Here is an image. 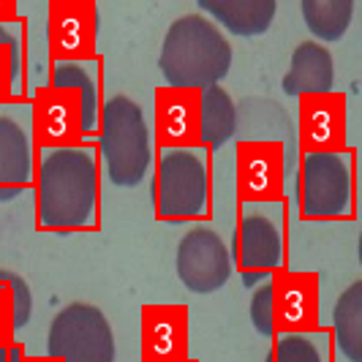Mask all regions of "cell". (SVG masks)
<instances>
[{
	"mask_svg": "<svg viewBox=\"0 0 362 362\" xmlns=\"http://www.w3.org/2000/svg\"><path fill=\"white\" fill-rule=\"evenodd\" d=\"M98 6L93 0L49 3V49L52 63H95Z\"/></svg>",
	"mask_w": 362,
	"mask_h": 362,
	"instance_id": "11",
	"label": "cell"
},
{
	"mask_svg": "<svg viewBox=\"0 0 362 362\" xmlns=\"http://www.w3.org/2000/svg\"><path fill=\"white\" fill-rule=\"evenodd\" d=\"M297 147L303 156L346 150V95H300L297 98Z\"/></svg>",
	"mask_w": 362,
	"mask_h": 362,
	"instance_id": "13",
	"label": "cell"
},
{
	"mask_svg": "<svg viewBox=\"0 0 362 362\" xmlns=\"http://www.w3.org/2000/svg\"><path fill=\"white\" fill-rule=\"evenodd\" d=\"M33 136L14 115L0 112V202L17 199L33 185Z\"/></svg>",
	"mask_w": 362,
	"mask_h": 362,
	"instance_id": "16",
	"label": "cell"
},
{
	"mask_svg": "<svg viewBox=\"0 0 362 362\" xmlns=\"http://www.w3.org/2000/svg\"><path fill=\"white\" fill-rule=\"evenodd\" d=\"M281 88L286 95H325L335 88V60L332 52L319 41H300L291 52L289 71Z\"/></svg>",
	"mask_w": 362,
	"mask_h": 362,
	"instance_id": "17",
	"label": "cell"
},
{
	"mask_svg": "<svg viewBox=\"0 0 362 362\" xmlns=\"http://www.w3.org/2000/svg\"><path fill=\"white\" fill-rule=\"evenodd\" d=\"M22 362H60V360H54V357H49V354H36V357H28V354H25V360Z\"/></svg>",
	"mask_w": 362,
	"mask_h": 362,
	"instance_id": "30",
	"label": "cell"
},
{
	"mask_svg": "<svg viewBox=\"0 0 362 362\" xmlns=\"http://www.w3.org/2000/svg\"><path fill=\"white\" fill-rule=\"evenodd\" d=\"M14 19H17V3H11V0H0V25L14 22Z\"/></svg>",
	"mask_w": 362,
	"mask_h": 362,
	"instance_id": "29",
	"label": "cell"
},
{
	"mask_svg": "<svg viewBox=\"0 0 362 362\" xmlns=\"http://www.w3.org/2000/svg\"><path fill=\"white\" fill-rule=\"evenodd\" d=\"M33 145L38 150L82 145V101L69 85H44L33 98Z\"/></svg>",
	"mask_w": 362,
	"mask_h": 362,
	"instance_id": "10",
	"label": "cell"
},
{
	"mask_svg": "<svg viewBox=\"0 0 362 362\" xmlns=\"http://www.w3.org/2000/svg\"><path fill=\"white\" fill-rule=\"evenodd\" d=\"M322 289L319 275L303 270H278L272 275V319L278 332L319 329Z\"/></svg>",
	"mask_w": 362,
	"mask_h": 362,
	"instance_id": "12",
	"label": "cell"
},
{
	"mask_svg": "<svg viewBox=\"0 0 362 362\" xmlns=\"http://www.w3.org/2000/svg\"><path fill=\"white\" fill-rule=\"evenodd\" d=\"M101 156L109 180L117 188H136L153 163V131L145 109L131 95H112L101 109Z\"/></svg>",
	"mask_w": 362,
	"mask_h": 362,
	"instance_id": "3",
	"label": "cell"
},
{
	"mask_svg": "<svg viewBox=\"0 0 362 362\" xmlns=\"http://www.w3.org/2000/svg\"><path fill=\"white\" fill-rule=\"evenodd\" d=\"M0 286L11 291V303H14V329L28 327L30 316H33V291L28 286V281L14 270H3L0 267Z\"/></svg>",
	"mask_w": 362,
	"mask_h": 362,
	"instance_id": "25",
	"label": "cell"
},
{
	"mask_svg": "<svg viewBox=\"0 0 362 362\" xmlns=\"http://www.w3.org/2000/svg\"><path fill=\"white\" fill-rule=\"evenodd\" d=\"M22 93V44L19 36L0 25V104H11Z\"/></svg>",
	"mask_w": 362,
	"mask_h": 362,
	"instance_id": "23",
	"label": "cell"
},
{
	"mask_svg": "<svg viewBox=\"0 0 362 362\" xmlns=\"http://www.w3.org/2000/svg\"><path fill=\"white\" fill-rule=\"evenodd\" d=\"M199 14H210L232 36L254 38L267 33L278 14L275 0H199Z\"/></svg>",
	"mask_w": 362,
	"mask_h": 362,
	"instance_id": "18",
	"label": "cell"
},
{
	"mask_svg": "<svg viewBox=\"0 0 362 362\" xmlns=\"http://www.w3.org/2000/svg\"><path fill=\"white\" fill-rule=\"evenodd\" d=\"M191 313L185 305L142 308V357L145 362H188Z\"/></svg>",
	"mask_w": 362,
	"mask_h": 362,
	"instance_id": "14",
	"label": "cell"
},
{
	"mask_svg": "<svg viewBox=\"0 0 362 362\" xmlns=\"http://www.w3.org/2000/svg\"><path fill=\"white\" fill-rule=\"evenodd\" d=\"M300 213L305 221L349 218L354 213V169L349 150L303 156Z\"/></svg>",
	"mask_w": 362,
	"mask_h": 362,
	"instance_id": "5",
	"label": "cell"
},
{
	"mask_svg": "<svg viewBox=\"0 0 362 362\" xmlns=\"http://www.w3.org/2000/svg\"><path fill=\"white\" fill-rule=\"evenodd\" d=\"M38 226L47 232L93 229L98 218V161L88 145L41 150L36 172Z\"/></svg>",
	"mask_w": 362,
	"mask_h": 362,
	"instance_id": "1",
	"label": "cell"
},
{
	"mask_svg": "<svg viewBox=\"0 0 362 362\" xmlns=\"http://www.w3.org/2000/svg\"><path fill=\"white\" fill-rule=\"evenodd\" d=\"M248 316H251V325H254V329L259 335L275 338V319H272V275L267 281H262V284L251 291Z\"/></svg>",
	"mask_w": 362,
	"mask_h": 362,
	"instance_id": "26",
	"label": "cell"
},
{
	"mask_svg": "<svg viewBox=\"0 0 362 362\" xmlns=\"http://www.w3.org/2000/svg\"><path fill=\"white\" fill-rule=\"evenodd\" d=\"M156 145L161 150L172 147H202L199 142V93L158 88L156 90Z\"/></svg>",
	"mask_w": 362,
	"mask_h": 362,
	"instance_id": "15",
	"label": "cell"
},
{
	"mask_svg": "<svg viewBox=\"0 0 362 362\" xmlns=\"http://www.w3.org/2000/svg\"><path fill=\"white\" fill-rule=\"evenodd\" d=\"M284 259L286 237L281 218L272 216L264 204H243L235 245V262L243 284L254 289V284H262L278 270H284Z\"/></svg>",
	"mask_w": 362,
	"mask_h": 362,
	"instance_id": "7",
	"label": "cell"
},
{
	"mask_svg": "<svg viewBox=\"0 0 362 362\" xmlns=\"http://www.w3.org/2000/svg\"><path fill=\"white\" fill-rule=\"evenodd\" d=\"M95 63H52V85H69L82 101V136L88 139L101 123V98H98V74Z\"/></svg>",
	"mask_w": 362,
	"mask_h": 362,
	"instance_id": "20",
	"label": "cell"
},
{
	"mask_svg": "<svg viewBox=\"0 0 362 362\" xmlns=\"http://www.w3.org/2000/svg\"><path fill=\"white\" fill-rule=\"evenodd\" d=\"M332 335L349 362H362V281L349 284L332 308Z\"/></svg>",
	"mask_w": 362,
	"mask_h": 362,
	"instance_id": "21",
	"label": "cell"
},
{
	"mask_svg": "<svg viewBox=\"0 0 362 362\" xmlns=\"http://www.w3.org/2000/svg\"><path fill=\"white\" fill-rule=\"evenodd\" d=\"M303 22L313 41H341L354 19V0H303L300 3Z\"/></svg>",
	"mask_w": 362,
	"mask_h": 362,
	"instance_id": "22",
	"label": "cell"
},
{
	"mask_svg": "<svg viewBox=\"0 0 362 362\" xmlns=\"http://www.w3.org/2000/svg\"><path fill=\"white\" fill-rule=\"evenodd\" d=\"M237 134V104L221 85L199 90V142L207 153L221 150Z\"/></svg>",
	"mask_w": 362,
	"mask_h": 362,
	"instance_id": "19",
	"label": "cell"
},
{
	"mask_svg": "<svg viewBox=\"0 0 362 362\" xmlns=\"http://www.w3.org/2000/svg\"><path fill=\"white\" fill-rule=\"evenodd\" d=\"M25 360V346L22 344H6L0 346V362H22Z\"/></svg>",
	"mask_w": 362,
	"mask_h": 362,
	"instance_id": "28",
	"label": "cell"
},
{
	"mask_svg": "<svg viewBox=\"0 0 362 362\" xmlns=\"http://www.w3.org/2000/svg\"><path fill=\"white\" fill-rule=\"evenodd\" d=\"M235 49L226 33L213 19L194 11L177 17L158 52V71L166 88L177 90H204L221 85V79L232 71Z\"/></svg>",
	"mask_w": 362,
	"mask_h": 362,
	"instance_id": "2",
	"label": "cell"
},
{
	"mask_svg": "<svg viewBox=\"0 0 362 362\" xmlns=\"http://www.w3.org/2000/svg\"><path fill=\"white\" fill-rule=\"evenodd\" d=\"M267 362H327L322 335L316 338L313 332H278Z\"/></svg>",
	"mask_w": 362,
	"mask_h": 362,
	"instance_id": "24",
	"label": "cell"
},
{
	"mask_svg": "<svg viewBox=\"0 0 362 362\" xmlns=\"http://www.w3.org/2000/svg\"><path fill=\"white\" fill-rule=\"evenodd\" d=\"M210 161L204 147L161 150L156 161V216L158 221H202L210 216Z\"/></svg>",
	"mask_w": 362,
	"mask_h": 362,
	"instance_id": "4",
	"label": "cell"
},
{
	"mask_svg": "<svg viewBox=\"0 0 362 362\" xmlns=\"http://www.w3.org/2000/svg\"><path fill=\"white\" fill-rule=\"evenodd\" d=\"M237 197L243 204H270L286 191V153L281 142L245 139L235 150Z\"/></svg>",
	"mask_w": 362,
	"mask_h": 362,
	"instance_id": "8",
	"label": "cell"
},
{
	"mask_svg": "<svg viewBox=\"0 0 362 362\" xmlns=\"http://www.w3.org/2000/svg\"><path fill=\"white\" fill-rule=\"evenodd\" d=\"M175 270L188 291L213 294L223 289L232 275V254L216 229L197 226L180 237L177 254H175Z\"/></svg>",
	"mask_w": 362,
	"mask_h": 362,
	"instance_id": "9",
	"label": "cell"
},
{
	"mask_svg": "<svg viewBox=\"0 0 362 362\" xmlns=\"http://www.w3.org/2000/svg\"><path fill=\"white\" fill-rule=\"evenodd\" d=\"M14 303H11V291L0 286V346L14 344Z\"/></svg>",
	"mask_w": 362,
	"mask_h": 362,
	"instance_id": "27",
	"label": "cell"
},
{
	"mask_svg": "<svg viewBox=\"0 0 362 362\" xmlns=\"http://www.w3.org/2000/svg\"><path fill=\"white\" fill-rule=\"evenodd\" d=\"M188 362H191V360H188Z\"/></svg>",
	"mask_w": 362,
	"mask_h": 362,
	"instance_id": "31",
	"label": "cell"
},
{
	"mask_svg": "<svg viewBox=\"0 0 362 362\" xmlns=\"http://www.w3.org/2000/svg\"><path fill=\"white\" fill-rule=\"evenodd\" d=\"M47 354L60 362H115V332L93 303H69L47 329Z\"/></svg>",
	"mask_w": 362,
	"mask_h": 362,
	"instance_id": "6",
	"label": "cell"
}]
</instances>
